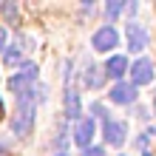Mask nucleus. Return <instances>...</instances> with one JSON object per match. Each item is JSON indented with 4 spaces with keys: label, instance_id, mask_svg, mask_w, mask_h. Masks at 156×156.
Returning <instances> with one entry per match:
<instances>
[{
    "label": "nucleus",
    "instance_id": "obj_1",
    "mask_svg": "<svg viewBox=\"0 0 156 156\" xmlns=\"http://www.w3.org/2000/svg\"><path fill=\"white\" fill-rule=\"evenodd\" d=\"M34 94H26L20 97V105L12 116V133L14 136H29L31 133V125H34Z\"/></svg>",
    "mask_w": 156,
    "mask_h": 156
},
{
    "label": "nucleus",
    "instance_id": "obj_2",
    "mask_svg": "<svg viewBox=\"0 0 156 156\" xmlns=\"http://www.w3.org/2000/svg\"><path fill=\"white\" fill-rule=\"evenodd\" d=\"M125 40H128V51H142L145 45L151 43V37H148V31H145V26H139V23H128L125 26Z\"/></svg>",
    "mask_w": 156,
    "mask_h": 156
},
{
    "label": "nucleus",
    "instance_id": "obj_3",
    "mask_svg": "<svg viewBox=\"0 0 156 156\" xmlns=\"http://www.w3.org/2000/svg\"><path fill=\"white\" fill-rule=\"evenodd\" d=\"M153 82V62L148 57L136 60L131 66V85H151Z\"/></svg>",
    "mask_w": 156,
    "mask_h": 156
},
{
    "label": "nucleus",
    "instance_id": "obj_4",
    "mask_svg": "<svg viewBox=\"0 0 156 156\" xmlns=\"http://www.w3.org/2000/svg\"><path fill=\"white\" fill-rule=\"evenodd\" d=\"M116 43H119V34H116V29H111V26L97 29L94 37H91V45H94L97 51H111V48H116Z\"/></svg>",
    "mask_w": 156,
    "mask_h": 156
},
{
    "label": "nucleus",
    "instance_id": "obj_5",
    "mask_svg": "<svg viewBox=\"0 0 156 156\" xmlns=\"http://www.w3.org/2000/svg\"><path fill=\"white\" fill-rule=\"evenodd\" d=\"M108 97H111V102H116V105H131V102H136V85H131V82H116V85L108 91Z\"/></svg>",
    "mask_w": 156,
    "mask_h": 156
},
{
    "label": "nucleus",
    "instance_id": "obj_6",
    "mask_svg": "<svg viewBox=\"0 0 156 156\" xmlns=\"http://www.w3.org/2000/svg\"><path fill=\"white\" fill-rule=\"evenodd\" d=\"M128 136V125L125 122H111V119H105V142L114 145V148H119V145L125 142Z\"/></svg>",
    "mask_w": 156,
    "mask_h": 156
},
{
    "label": "nucleus",
    "instance_id": "obj_7",
    "mask_svg": "<svg viewBox=\"0 0 156 156\" xmlns=\"http://www.w3.org/2000/svg\"><path fill=\"white\" fill-rule=\"evenodd\" d=\"M91 139H94V122H91V119H80L77 128H74V142L80 148H88Z\"/></svg>",
    "mask_w": 156,
    "mask_h": 156
},
{
    "label": "nucleus",
    "instance_id": "obj_8",
    "mask_svg": "<svg viewBox=\"0 0 156 156\" xmlns=\"http://www.w3.org/2000/svg\"><path fill=\"white\" fill-rule=\"evenodd\" d=\"M66 116L71 119H80L82 116V105H80V94H77V88H66Z\"/></svg>",
    "mask_w": 156,
    "mask_h": 156
},
{
    "label": "nucleus",
    "instance_id": "obj_9",
    "mask_svg": "<svg viewBox=\"0 0 156 156\" xmlns=\"http://www.w3.org/2000/svg\"><path fill=\"white\" fill-rule=\"evenodd\" d=\"M9 88L14 91L17 97H26V94H34V82L29 77H23V74H14L12 80H9Z\"/></svg>",
    "mask_w": 156,
    "mask_h": 156
},
{
    "label": "nucleus",
    "instance_id": "obj_10",
    "mask_svg": "<svg viewBox=\"0 0 156 156\" xmlns=\"http://www.w3.org/2000/svg\"><path fill=\"white\" fill-rule=\"evenodd\" d=\"M102 71H105L108 77H116V80H119V77L128 71V57H111V60L105 62V68H102Z\"/></svg>",
    "mask_w": 156,
    "mask_h": 156
},
{
    "label": "nucleus",
    "instance_id": "obj_11",
    "mask_svg": "<svg viewBox=\"0 0 156 156\" xmlns=\"http://www.w3.org/2000/svg\"><path fill=\"white\" fill-rule=\"evenodd\" d=\"M102 77H105V71H102V68H97V66L85 68V85H88V88H99Z\"/></svg>",
    "mask_w": 156,
    "mask_h": 156
},
{
    "label": "nucleus",
    "instance_id": "obj_12",
    "mask_svg": "<svg viewBox=\"0 0 156 156\" xmlns=\"http://www.w3.org/2000/svg\"><path fill=\"white\" fill-rule=\"evenodd\" d=\"M122 9H125V3H122V0H111V3L105 6V17H108V20H114V17L122 12Z\"/></svg>",
    "mask_w": 156,
    "mask_h": 156
},
{
    "label": "nucleus",
    "instance_id": "obj_13",
    "mask_svg": "<svg viewBox=\"0 0 156 156\" xmlns=\"http://www.w3.org/2000/svg\"><path fill=\"white\" fill-rule=\"evenodd\" d=\"M20 74L29 77V80L34 82V80H37V66H34V62H23V66H20Z\"/></svg>",
    "mask_w": 156,
    "mask_h": 156
},
{
    "label": "nucleus",
    "instance_id": "obj_14",
    "mask_svg": "<svg viewBox=\"0 0 156 156\" xmlns=\"http://www.w3.org/2000/svg\"><path fill=\"white\" fill-rule=\"evenodd\" d=\"M3 60H6V66H17L20 62V48H9L3 54Z\"/></svg>",
    "mask_w": 156,
    "mask_h": 156
},
{
    "label": "nucleus",
    "instance_id": "obj_15",
    "mask_svg": "<svg viewBox=\"0 0 156 156\" xmlns=\"http://www.w3.org/2000/svg\"><path fill=\"white\" fill-rule=\"evenodd\" d=\"M82 156H105V148H85Z\"/></svg>",
    "mask_w": 156,
    "mask_h": 156
},
{
    "label": "nucleus",
    "instance_id": "obj_16",
    "mask_svg": "<svg viewBox=\"0 0 156 156\" xmlns=\"http://www.w3.org/2000/svg\"><path fill=\"white\" fill-rule=\"evenodd\" d=\"M6 40H9V34H6L3 26H0V54H3V48H6Z\"/></svg>",
    "mask_w": 156,
    "mask_h": 156
},
{
    "label": "nucleus",
    "instance_id": "obj_17",
    "mask_svg": "<svg viewBox=\"0 0 156 156\" xmlns=\"http://www.w3.org/2000/svg\"><path fill=\"white\" fill-rule=\"evenodd\" d=\"M153 111H156V91H153Z\"/></svg>",
    "mask_w": 156,
    "mask_h": 156
},
{
    "label": "nucleus",
    "instance_id": "obj_18",
    "mask_svg": "<svg viewBox=\"0 0 156 156\" xmlns=\"http://www.w3.org/2000/svg\"><path fill=\"white\" fill-rule=\"evenodd\" d=\"M0 114H3V102H0Z\"/></svg>",
    "mask_w": 156,
    "mask_h": 156
},
{
    "label": "nucleus",
    "instance_id": "obj_19",
    "mask_svg": "<svg viewBox=\"0 0 156 156\" xmlns=\"http://www.w3.org/2000/svg\"><path fill=\"white\" fill-rule=\"evenodd\" d=\"M142 156H151V153H148V151H145V153H142Z\"/></svg>",
    "mask_w": 156,
    "mask_h": 156
},
{
    "label": "nucleus",
    "instance_id": "obj_20",
    "mask_svg": "<svg viewBox=\"0 0 156 156\" xmlns=\"http://www.w3.org/2000/svg\"><path fill=\"white\" fill-rule=\"evenodd\" d=\"M57 156H68V153H57Z\"/></svg>",
    "mask_w": 156,
    "mask_h": 156
}]
</instances>
